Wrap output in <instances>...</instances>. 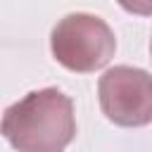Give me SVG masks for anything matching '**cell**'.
<instances>
[{"instance_id": "cell-4", "label": "cell", "mask_w": 152, "mask_h": 152, "mask_svg": "<svg viewBox=\"0 0 152 152\" xmlns=\"http://www.w3.org/2000/svg\"><path fill=\"white\" fill-rule=\"evenodd\" d=\"M124 10H131V12H142V14H152V5H128L124 2Z\"/></svg>"}, {"instance_id": "cell-3", "label": "cell", "mask_w": 152, "mask_h": 152, "mask_svg": "<svg viewBox=\"0 0 152 152\" xmlns=\"http://www.w3.org/2000/svg\"><path fill=\"white\" fill-rule=\"evenodd\" d=\"M100 107L104 116L126 128L152 124V76L135 66H114L100 76Z\"/></svg>"}, {"instance_id": "cell-5", "label": "cell", "mask_w": 152, "mask_h": 152, "mask_svg": "<svg viewBox=\"0 0 152 152\" xmlns=\"http://www.w3.org/2000/svg\"><path fill=\"white\" fill-rule=\"evenodd\" d=\"M150 52H152V43H150Z\"/></svg>"}, {"instance_id": "cell-2", "label": "cell", "mask_w": 152, "mask_h": 152, "mask_svg": "<svg viewBox=\"0 0 152 152\" xmlns=\"http://www.w3.org/2000/svg\"><path fill=\"white\" fill-rule=\"evenodd\" d=\"M55 59L78 74L102 69L116 50V38L109 24L88 12H74L57 21L50 36Z\"/></svg>"}, {"instance_id": "cell-1", "label": "cell", "mask_w": 152, "mask_h": 152, "mask_svg": "<svg viewBox=\"0 0 152 152\" xmlns=\"http://www.w3.org/2000/svg\"><path fill=\"white\" fill-rule=\"evenodd\" d=\"M2 135L19 152H64L76 135L71 97L57 88L28 93L7 107Z\"/></svg>"}]
</instances>
